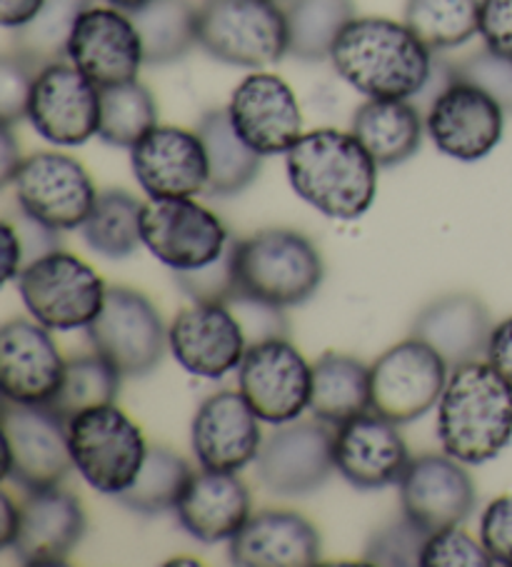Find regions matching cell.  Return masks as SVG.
Returning a JSON list of instances; mask_svg holds the SVG:
<instances>
[{"mask_svg":"<svg viewBox=\"0 0 512 567\" xmlns=\"http://www.w3.org/2000/svg\"><path fill=\"white\" fill-rule=\"evenodd\" d=\"M330 61L342 81L380 101H410L436 73L432 51L406 23L376 16L352 18L335 41Z\"/></svg>","mask_w":512,"mask_h":567,"instance_id":"1","label":"cell"},{"mask_svg":"<svg viewBox=\"0 0 512 567\" xmlns=\"http://www.w3.org/2000/svg\"><path fill=\"white\" fill-rule=\"evenodd\" d=\"M285 171L300 200L332 220H360L378 193V163L352 133L320 128L285 153Z\"/></svg>","mask_w":512,"mask_h":567,"instance_id":"2","label":"cell"},{"mask_svg":"<svg viewBox=\"0 0 512 567\" xmlns=\"http://www.w3.org/2000/svg\"><path fill=\"white\" fill-rule=\"evenodd\" d=\"M438 440L442 450L465 465H482L512 440V385L490 363L450 370L438 403Z\"/></svg>","mask_w":512,"mask_h":567,"instance_id":"3","label":"cell"},{"mask_svg":"<svg viewBox=\"0 0 512 567\" xmlns=\"http://www.w3.org/2000/svg\"><path fill=\"white\" fill-rule=\"evenodd\" d=\"M235 276L243 296L295 308L308 302L325 278L322 256L298 230L268 228L233 243Z\"/></svg>","mask_w":512,"mask_h":567,"instance_id":"4","label":"cell"},{"mask_svg":"<svg viewBox=\"0 0 512 567\" xmlns=\"http://www.w3.org/2000/svg\"><path fill=\"white\" fill-rule=\"evenodd\" d=\"M198 45L215 61L260 71L288 55V18L280 0H205Z\"/></svg>","mask_w":512,"mask_h":567,"instance_id":"5","label":"cell"},{"mask_svg":"<svg viewBox=\"0 0 512 567\" xmlns=\"http://www.w3.org/2000/svg\"><path fill=\"white\" fill-rule=\"evenodd\" d=\"M18 292L33 320L48 330H85L105 306L107 288L85 260L65 250L33 258L18 276Z\"/></svg>","mask_w":512,"mask_h":567,"instance_id":"6","label":"cell"},{"mask_svg":"<svg viewBox=\"0 0 512 567\" xmlns=\"http://www.w3.org/2000/svg\"><path fill=\"white\" fill-rule=\"evenodd\" d=\"M75 471L101 495L117 497L141 473L147 457L143 430L121 408L101 405L68 420Z\"/></svg>","mask_w":512,"mask_h":567,"instance_id":"7","label":"cell"},{"mask_svg":"<svg viewBox=\"0 0 512 567\" xmlns=\"http://www.w3.org/2000/svg\"><path fill=\"white\" fill-rule=\"evenodd\" d=\"M85 332L93 353L127 378L153 373L167 350V328L153 300L123 286L107 288L105 306Z\"/></svg>","mask_w":512,"mask_h":567,"instance_id":"8","label":"cell"},{"mask_svg":"<svg viewBox=\"0 0 512 567\" xmlns=\"http://www.w3.org/2000/svg\"><path fill=\"white\" fill-rule=\"evenodd\" d=\"M68 420L51 405H6L3 477L28 493L61 485L73 471Z\"/></svg>","mask_w":512,"mask_h":567,"instance_id":"9","label":"cell"},{"mask_svg":"<svg viewBox=\"0 0 512 567\" xmlns=\"http://www.w3.org/2000/svg\"><path fill=\"white\" fill-rule=\"evenodd\" d=\"M11 185L25 218L55 233L83 228L98 198L85 165L73 155L55 151L28 155Z\"/></svg>","mask_w":512,"mask_h":567,"instance_id":"10","label":"cell"},{"mask_svg":"<svg viewBox=\"0 0 512 567\" xmlns=\"http://www.w3.org/2000/svg\"><path fill=\"white\" fill-rule=\"evenodd\" d=\"M450 365L418 338L386 350L370 365V410L406 425L426 417L440 403Z\"/></svg>","mask_w":512,"mask_h":567,"instance_id":"11","label":"cell"},{"mask_svg":"<svg viewBox=\"0 0 512 567\" xmlns=\"http://www.w3.org/2000/svg\"><path fill=\"white\" fill-rule=\"evenodd\" d=\"M143 246L173 272L211 266L231 248L223 220L193 198H151L141 215Z\"/></svg>","mask_w":512,"mask_h":567,"instance_id":"12","label":"cell"},{"mask_svg":"<svg viewBox=\"0 0 512 567\" xmlns=\"http://www.w3.org/2000/svg\"><path fill=\"white\" fill-rule=\"evenodd\" d=\"M313 365L285 338L248 348L238 368V390L263 423L288 425L310 408Z\"/></svg>","mask_w":512,"mask_h":567,"instance_id":"13","label":"cell"},{"mask_svg":"<svg viewBox=\"0 0 512 567\" xmlns=\"http://www.w3.org/2000/svg\"><path fill=\"white\" fill-rule=\"evenodd\" d=\"M28 121L43 141L78 148L98 135L101 123V87L71 61H58L38 71Z\"/></svg>","mask_w":512,"mask_h":567,"instance_id":"14","label":"cell"},{"mask_svg":"<svg viewBox=\"0 0 512 567\" xmlns=\"http://www.w3.org/2000/svg\"><path fill=\"white\" fill-rule=\"evenodd\" d=\"M426 128L436 148L460 163L488 158L505 133V111L498 101L465 81L442 87L430 105Z\"/></svg>","mask_w":512,"mask_h":567,"instance_id":"15","label":"cell"},{"mask_svg":"<svg viewBox=\"0 0 512 567\" xmlns=\"http://www.w3.org/2000/svg\"><path fill=\"white\" fill-rule=\"evenodd\" d=\"M255 463L265 491L305 497L328 483L335 471V435L320 420H295L265 437Z\"/></svg>","mask_w":512,"mask_h":567,"instance_id":"16","label":"cell"},{"mask_svg":"<svg viewBox=\"0 0 512 567\" xmlns=\"http://www.w3.org/2000/svg\"><path fill=\"white\" fill-rule=\"evenodd\" d=\"M167 348L175 363L191 375L221 380L240 368L248 338L228 306L193 302L167 328Z\"/></svg>","mask_w":512,"mask_h":567,"instance_id":"17","label":"cell"},{"mask_svg":"<svg viewBox=\"0 0 512 567\" xmlns=\"http://www.w3.org/2000/svg\"><path fill=\"white\" fill-rule=\"evenodd\" d=\"M65 363L51 330L13 318L0 328V388L6 403L51 405L63 385Z\"/></svg>","mask_w":512,"mask_h":567,"instance_id":"18","label":"cell"},{"mask_svg":"<svg viewBox=\"0 0 512 567\" xmlns=\"http://www.w3.org/2000/svg\"><path fill=\"white\" fill-rule=\"evenodd\" d=\"M68 61L98 87L137 81L145 53L131 13L113 6L88 8L68 41Z\"/></svg>","mask_w":512,"mask_h":567,"instance_id":"19","label":"cell"},{"mask_svg":"<svg viewBox=\"0 0 512 567\" xmlns=\"http://www.w3.org/2000/svg\"><path fill=\"white\" fill-rule=\"evenodd\" d=\"M398 485L402 515L428 533L460 527L475 511V483L448 453L410 461Z\"/></svg>","mask_w":512,"mask_h":567,"instance_id":"20","label":"cell"},{"mask_svg":"<svg viewBox=\"0 0 512 567\" xmlns=\"http://www.w3.org/2000/svg\"><path fill=\"white\" fill-rule=\"evenodd\" d=\"M235 133L255 153H288L303 138V111L293 87L275 73L243 78L228 105Z\"/></svg>","mask_w":512,"mask_h":567,"instance_id":"21","label":"cell"},{"mask_svg":"<svg viewBox=\"0 0 512 567\" xmlns=\"http://www.w3.org/2000/svg\"><path fill=\"white\" fill-rule=\"evenodd\" d=\"M135 181L147 198H193L208 188V155L198 133L155 125L131 148Z\"/></svg>","mask_w":512,"mask_h":567,"instance_id":"22","label":"cell"},{"mask_svg":"<svg viewBox=\"0 0 512 567\" xmlns=\"http://www.w3.org/2000/svg\"><path fill=\"white\" fill-rule=\"evenodd\" d=\"M263 420L255 415L238 390H221L201 403L193 417L191 440L193 453L201 467L223 473H240L253 461H258L265 437L260 433Z\"/></svg>","mask_w":512,"mask_h":567,"instance_id":"23","label":"cell"},{"mask_svg":"<svg viewBox=\"0 0 512 567\" xmlns=\"http://www.w3.org/2000/svg\"><path fill=\"white\" fill-rule=\"evenodd\" d=\"M410 461L398 425L372 410L348 420L335 433V471L358 491L398 485Z\"/></svg>","mask_w":512,"mask_h":567,"instance_id":"24","label":"cell"},{"mask_svg":"<svg viewBox=\"0 0 512 567\" xmlns=\"http://www.w3.org/2000/svg\"><path fill=\"white\" fill-rule=\"evenodd\" d=\"M85 527L83 503L73 493L61 491V485L28 493L11 550L25 565H63L83 540Z\"/></svg>","mask_w":512,"mask_h":567,"instance_id":"25","label":"cell"},{"mask_svg":"<svg viewBox=\"0 0 512 567\" xmlns=\"http://www.w3.org/2000/svg\"><path fill=\"white\" fill-rule=\"evenodd\" d=\"M322 540L315 525L293 511H260L228 543L233 565L310 567L320 563Z\"/></svg>","mask_w":512,"mask_h":567,"instance_id":"26","label":"cell"},{"mask_svg":"<svg viewBox=\"0 0 512 567\" xmlns=\"http://www.w3.org/2000/svg\"><path fill=\"white\" fill-rule=\"evenodd\" d=\"M250 491L238 473L208 471L193 473L185 487L175 517L185 533L198 543H231L250 520Z\"/></svg>","mask_w":512,"mask_h":567,"instance_id":"27","label":"cell"},{"mask_svg":"<svg viewBox=\"0 0 512 567\" xmlns=\"http://www.w3.org/2000/svg\"><path fill=\"white\" fill-rule=\"evenodd\" d=\"M492 318L485 302L468 292L432 300L412 326V338L428 343L452 368L480 360L488 353Z\"/></svg>","mask_w":512,"mask_h":567,"instance_id":"28","label":"cell"},{"mask_svg":"<svg viewBox=\"0 0 512 567\" xmlns=\"http://www.w3.org/2000/svg\"><path fill=\"white\" fill-rule=\"evenodd\" d=\"M426 131V121L416 105L368 97L352 115L350 133L362 143L378 168H392L420 151Z\"/></svg>","mask_w":512,"mask_h":567,"instance_id":"29","label":"cell"},{"mask_svg":"<svg viewBox=\"0 0 512 567\" xmlns=\"http://www.w3.org/2000/svg\"><path fill=\"white\" fill-rule=\"evenodd\" d=\"M370 410V368L342 353H325L313 363L310 413L340 427Z\"/></svg>","mask_w":512,"mask_h":567,"instance_id":"30","label":"cell"},{"mask_svg":"<svg viewBox=\"0 0 512 567\" xmlns=\"http://www.w3.org/2000/svg\"><path fill=\"white\" fill-rule=\"evenodd\" d=\"M195 133L201 135L208 155V188L205 193L228 195L243 193L263 171V155L255 153L233 128L228 107H213L203 113Z\"/></svg>","mask_w":512,"mask_h":567,"instance_id":"31","label":"cell"},{"mask_svg":"<svg viewBox=\"0 0 512 567\" xmlns=\"http://www.w3.org/2000/svg\"><path fill=\"white\" fill-rule=\"evenodd\" d=\"M141 33L145 63L181 61L198 43V8L191 0H151L131 13Z\"/></svg>","mask_w":512,"mask_h":567,"instance_id":"32","label":"cell"},{"mask_svg":"<svg viewBox=\"0 0 512 567\" xmlns=\"http://www.w3.org/2000/svg\"><path fill=\"white\" fill-rule=\"evenodd\" d=\"M143 203L121 188L98 193L95 205L83 223V240L107 260L131 258L143 246Z\"/></svg>","mask_w":512,"mask_h":567,"instance_id":"33","label":"cell"},{"mask_svg":"<svg viewBox=\"0 0 512 567\" xmlns=\"http://www.w3.org/2000/svg\"><path fill=\"white\" fill-rule=\"evenodd\" d=\"M285 18L288 55L303 63H318L330 58L342 28L356 18V6L352 0H290Z\"/></svg>","mask_w":512,"mask_h":567,"instance_id":"34","label":"cell"},{"mask_svg":"<svg viewBox=\"0 0 512 567\" xmlns=\"http://www.w3.org/2000/svg\"><path fill=\"white\" fill-rule=\"evenodd\" d=\"M191 477L193 471L183 455H178L171 447L157 445L147 450L141 473H137L133 485L125 493L117 495V501L127 511L145 517L175 511Z\"/></svg>","mask_w":512,"mask_h":567,"instance_id":"35","label":"cell"},{"mask_svg":"<svg viewBox=\"0 0 512 567\" xmlns=\"http://www.w3.org/2000/svg\"><path fill=\"white\" fill-rule=\"evenodd\" d=\"M402 23L430 51H452L480 33V0H408Z\"/></svg>","mask_w":512,"mask_h":567,"instance_id":"36","label":"cell"},{"mask_svg":"<svg viewBox=\"0 0 512 567\" xmlns=\"http://www.w3.org/2000/svg\"><path fill=\"white\" fill-rule=\"evenodd\" d=\"M157 125L153 93L141 81L101 87L98 138L113 148H133Z\"/></svg>","mask_w":512,"mask_h":567,"instance_id":"37","label":"cell"},{"mask_svg":"<svg viewBox=\"0 0 512 567\" xmlns=\"http://www.w3.org/2000/svg\"><path fill=\"white\" fill-rule=\"evenodd\" d=\"M88 8H91V0H45L41 13L16 31V53L28 58L35 68L65 61L68 41H71L78 18Z\"/></svg>","mask_w":512,"mask_h":567,"instance_id":"38","label":"cell"},{"mask_svg":"<svg viewBox=\"0 0 512 567\" xmlns=\"http://www.w3.org/2000/svg\"><path fill=\"white\" fill-rule=\"evenodd\" d=\"M121 373L98 353L78 355L65 363L63 385L58 390L51 408L65 420H73L85 410L113 405L121 395Z\"/></svg>","mask_w":512,"mask_h":567,"instance_id":"39","label":"cell"},{"mask_svg":"<svg viewBox=\"0 0 512 567\" xmlns=\"http://www.w3.org/2000/svg\"><path fill=\"white\" fill-rule=\"evenodd\" d=\"M428 537V530H422L420 525L402 515L400 520L388 523L368 537L362 560L382 567H418L422 563Z\"/></svg>","mask_w":512,"mask_h":567,"instance_id":"40","label":"cell"},{"mask_svg":"<svg viewBox=\"0 0 512 567\" xmlns=\"http://www.w3.org/2000/svg\"><path fill=\"white\" fill-rule=\"evenodd\" d=\"M173 276L175 286H178L193 302H223V306H228V302L240 292L238 276H235L233 243L218 260L211 262V266L181 270L173 272Z\"/></svg>","mask_w":512,"mask_h":567,"instance_id":"41","label":"cell"},{"mask_svg":"<svg viewBox=\"0 0 512 567\" xmlns=\"http://www.w3.org/2000/svg\"><path fill=\"white\" fill-rule=\"evenodd\" d=\"M452 78L478 85L502 105V111L512 113V58L482 48V51L468 55L465 61L452 65Z\"/></svg>","mask_w":512,"mask_h":567,"instance_id":"42","label":"cell"},{"mask_svg":"<svg viewBox=\"0 0 512 567\" xmlns=\"http://www.w3.org/2000/svg\"><path fill=\"white\" fill-rule=\"evenodd\" d=\"M41 68H35L21 53H8L0 61V121L3 125H16L28 118L33 83Z\"/></svg>","mask_w":512,"mask_h":567,"instance_id":"43","label":"cell"},{"mask_svg":"<svg viewBox=\"0 0 512 567\" xmlns=\"http://www.w3.org/2000/svg\"><path fill=\"white\" fill-rule=\"evenodd\" d=\"M422 567H488L492 557L485 545L468 535L460 527L430 533L426 550H422Z\"/></svg>","mask_w":512,"mask_h":567,"instance_id":"44","label":"cell"},{"mask_svg":"<svg viewBox=\"0 0 512 567\" xmlns=\"http://www.w3.org/2000/svg\"><path fill=\"white\" fill-rule=\"evenodd\" d=\"M228 308L233 310V316L238 318L240 328L248 338V348L255 343H263V340H273V338H285L288 332V320L283 316V308H275L270 302L255 300L238 292Z\"/></svg>","mask_w":512,"mask_h":567,"instance_id":"45","label":"cell"},{"mask_svg":"<svg viewBox=\"0 0 512 567\" xmlns=\"http://www.w3.org/2000/svg\"><path fill=\"white\" fill-rule=\"evenodd\" d=\"M480 543L492 565L512 567V495L495 497L480 517Z\"/></svg>","mask_w":512,"mask_h":567,"instance_id":"46","label":"cell"},{"mask_svg":"<svg viewBox=\"0 0 512 567\" xmlns=\"http://www.w3.org/2000/svg\"><path fill=\"white\" fill-rule=\"evenodd\" d=\"M480 35L488 51L512 58V0H480Z\"/></svg>","mask_w":512,"mask_h":567,"instance_id":"47","label":"cell"},{"mask_svg":"<svg viewBox=\"0 0 512 567\" xmlns=\"http://www.w3.org/2000/svg\"><path fill=\"white\" fill-rule=\"evenodd\" d=\"M485 355L488 363L512 385V316L492 328Z\"/></svg>","mask_w":512,"mask_h":567,"instance_id":"48","label":"cell"},{"mask_svg":"<svg viewBox=\"0 0 512 567\" xmlns=\"http://www.w3.org/2000/svg\"><path fill=\"white\" fill-rule=\"evenodd\" d=\"M45 0H0V25L18 31L41 13Z\"/></svg>","mask_w":512,"mask_h":567,"instance_id":"49","label":"cell"},{"mask_svg":"<svg viewBox=\"0 0 512 567\" xmlns=\"http://www.w3.org/2000/svg\"><path fill=\"white\" fill-rule=\"evenodd\" d=\"M23 161L25 158L21 155V143L13 135V125H3V131H0V183L11 185Z\"/></svg>","mask_w":512,"mask_h":567,"instance_id":"50","label":"cell"},{"mask_svg":"<svg viewBox=\"0 0 512 567\" xmlns=\"http://www.w3.org/2000/svg\"><path fill=\"white\" fill-rule=\"evenodd\" d=\"M0 233H3V278L8 282L21 276L23 270L21 262L25 258V248L11 220H3V230Z\"/></svg>","mask_w":512,"mask_h":567,"instance_id":"51","label":"cell"},{"mask_svg":"<svg viewBox=\"0 0 512 567\" xmlns=\"http://www.w3.org/2000/svg\"><path fill=\"white\" fill-rule=\"evenodd\" d=\"M0 545L11 550L21 527V505H16L8 493L0 495Z\"/></svg>","mask_w":512,"mask_h":567,"instance_id":"52","label":"cell"},{"mask_svg":"<svg viewBox=\"0 0 512 567\" xmlns=\"http://www.w3.org/2000/svg\"><path fill=\"white\" fill-rule=\"evenodd\" d=\"M105 3L117 8V11L133 13V11H137V8H143L145 3H151V0H105Z\"/></svg>","mask_w":512,"mask_h":567,"instance_id":"53","label":"cell"}]
</instances>
